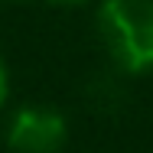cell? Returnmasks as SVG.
<instances>
[{"instance_id": "3", "label": "cell", "mask_w": 153, "mask_h": 153, "mask_svg": "<svg viewBox=\"0 0 153 153\" xmlns=\"http://www.w3.org/2000/svg\"><path fill=\"white\" fill-rule=\"evenodd\" d=\"M7 91H10V75H7L3 59H0V108H3V101H7Z\"/></svg>"}, {"instance_id": "4", "label": "cell", "mask_w": 153, "mask_h": 153, "mask_svg": "<svg viewBox=\"0 0 153 153\" xmlns=\"http://www.w3.org/2000/svg\"><path fill=\"white\" fill-rule=\"evenodd\" d=\"M52 3H65L68 7V3H85V0H52Z\"/></svg>"}, {"instance_id": "2", "label": "cell", "mask_w": 153, "mask_h": 153, "mask_svg": "<svg viewBox=\"0 0 153 153\" xmlns=\"http://www.w3.org/2000/svg\"><path fill=\"white\" fill-rule=\"evenodd\" d=\"M68 140V124L56 108H20L7 127V143L16 153H59Z\"/></svg>"}, {"instance_id": "1", "label": "cell", "mask_w": 153, "mask_h": 153, "mask_svg": "<svg viewBox=\"0 0 153 153\" xmlns=\"http://www.w3.org/2000/svg\"><path fill=\"white\" fill-rule=\"evenodd\" d=\"M98 33L124 72L143 75L153 68V0H104Z\"/></svg>"}]
</instances>
